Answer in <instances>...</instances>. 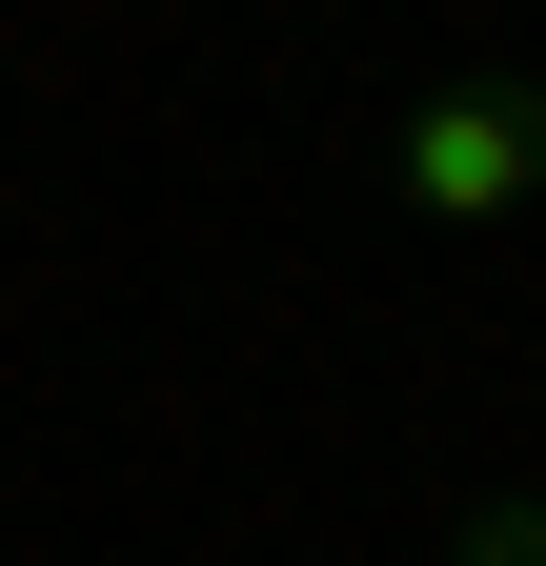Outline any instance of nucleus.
<instances>
[{"label": "nucleus", "instance_id": "f257e3e1", "mask_svg": "<svg viewBox=\"0 0 546 566\" xmlns=\"http://www.w3.org/2000/svg\"><path fill=\"white\" fill-rule=\"evenodd\" d=\"M385 182H405V223H506V202L546 182V82H445Z\"/></svg>", "mask_w": 546, "mask_h": 566}, {"label": "nucleus", "instance_id": "f03ea898", "mask_svg": "<svg viewBox=\"0 0 546 566\" xmlns=\"http://www.w3.org/2000/svg\"><path fill=\"white\" fill-rule=\"evenodd\" d=\"M465 566H546V485H526V506H486V526H465Z\"/></svg>", "mask_w": 546, "mask_h": 566}]
</instances>
